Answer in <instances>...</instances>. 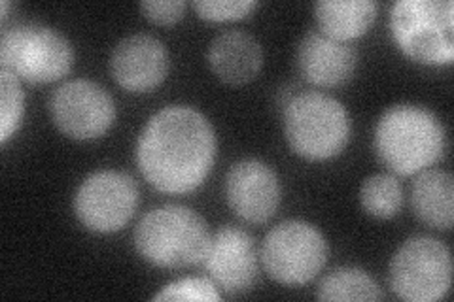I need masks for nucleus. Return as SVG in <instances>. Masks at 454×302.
Segmentation results:
<instances>
[{"mask_svg": "<svg viewBox=\"0 0 454 302\" xmlns=\"http://www.w3.org/2000/svg\"><path fill=\"white\" fill-rule=\"evenodd\" d=\"M216 151V133L201 112L167 106L142 128L137 163L153 190L184 195L203 185L215 166Z\"/></svg>", "mask_w": 454, "mask_h": 302, "instance_id": "obj_1", "label": "nucleus"}, {"mask_svg": "<svg viewBox=\"0 0 454 302\" xmlns=\"http://www.w3.org/2000/svg\"><path fill=\"white\" fill-rule=\"evenodd\" d=\"M373 150L397 176L428 170L447 151V131L435 113L419 105H394L375 125Z\"/></svg>", "mask_w": 454, "mask_h": 302, "instance_id": "obj_2", "label": "nucleus"}, {"mask_svg": "<svg viewBox=\"0 0 454 302\" xmlns=\"http://www.w3.org/2000/svg\"><path fill=\"white\" fill-rule=\"evenodd\" d=\"M135 250L158 268H190L203 263L210 244L207 221L195 210L165 205L142 215L135 228Z\"/></svg>", "mask_w": 454, "mask_h": 302, "instance_id": "obj_3", "label": "nucleus"}, {"mask_svg": "<svg viewBox=\"0 0 454 302\" xmlns=\"http://www.w3.org/2000/svg\"><path fill=\"white\" fill-rule=\"evenodd\" d=\"M284 136L295 155L307 161H328L347 148L350 118L337 98L320 91L295 93L282 106Z\"/></svg>", "mask_w": 454, "mask_h": 302, "instance_id": "obj_4", "label": "nucleus"}, {"mask_svg": "<svg viewBox=\"0 0 454 302\" xmlns=\"http://www.w3.org/2000/svg\"><path fill=\"white\" fill-rule=\"evenodd\" d=\"M395 46L413 63L449 66L454 61V4L450 0H400L390 8Z\"/></svg>", "mask_w": 454, "mask_h": 302, "instance_id": "obj_5", "label": "nucleus"}, {"mask_svg": "<svg viewBox=\"0 0 454 302\" xmlns=\"http://www.w3.org/2000/svg\"><path fill=\"white\" fill-rule=\"evenodd\" d=\"M74 63L70 42L51 27L21 23L4 28L0 38V70L33 85L63 80Z\"/></svg>", "mask_w": 454, "mask_h": 302, "instance_id": "obj_6", "label": "nucleus"}, {"mask_svg": "<svg viewBox=\"0 0 454 302\" xmlns=\"http://www.w3.org/2000/svg\"><path fill=\"white\" fill-rule=\"evenodd\" d=\"M328 242L318 227L301 220L275 225L263 238L260 259L267 276L288 287L315 280L328 263Z\"/></svg>", "mask_w": 454, "mask_h": 302, "instance_id": "obj_7", "label": "nucleus"}, {"mask_svg": "<svg viewBox=\"0 0 454 302\" xmlns=\"http://www.w3.org/2000/svg\"><path fill=\"white\" fill-rule=\"evenodd\" d=\"M388 283L407 302H437L449 295L452 257L445 242L432 236L405 240L390 261Z\"/></svg>", "mask_w": 454, "mask_h": 302, "instance_id": "obj_8", "label": "nucleus"}, {"mask_svg": "<svg viewBox=\"0 0 454 302\" xmlns=\"http://www.w3.org/2000/svg\"><path fill=\"white\" fill-rule=\"evenodd\" d=\"M137 182L120 170H97L85 178L74 197V213L91 233H118L138 208Z\"/></svg>", "mask_w": 454, "mask_h": 302, "instance_id": "obj_9", "label": "nucleus"}, {"mask_svg": "<svg viewBox=\"0 0 454 302\" xmlns=\"http://www.w3.org/2000/svg\"><path fill=\"white\" fill-rule=\"evenodd\" d=\"M50 113L65 136L85 142L110 131L116 121V105L103 85L91 80H73L53 91Z\"/></svg>", "mask_w": 454, "mask_h": 302, "instance_id": "obj_10", "label": "nucleus"}, {"mask_svg": "<svg viewBox=\"0 0 454 302\" xmlns=\"http://www.w3.org/2000/svg\"><path fill=\"white\" fill-rule=\"evenodd\" d=\"M203 267L208 278L227 295H245L258 280L260 252L243 228L223 225L210 236Z\"/></svg>", "mask_w": 454, "mask_h": 302, "instance_id": "obj_11", "label": "nucleus"}, {"mask_svg": "<svg viewBox=\"0 0 454 302\" xmlns=\"http://www.w3.org/2000/svg\"><path fill=\"white\" fill-rule=\"evenodd\" d=\"M225 200L239 220L250 225L271 221L282 200L277 172L260 159L237 161L225 176Z\"/></svg>", "mask_w": 454, "mask_h": 302, "instance_id": "obj_12", "label": "nucleus"}, {"mask_svg": "<svg viewBox=\"0 0 454 302\" xmlns=\"http://www.w3.org/2000/svg\"><path fill=\"white\" fill-rule=\"evenodd\" d=\"M110 72L125 91H153L168 74V51L163 42L152 35H129L114 48Z\"/></svg>", "mask_w": 454, "mask_h": 302, "instance_id": "obj_13", "label": "nucleus"}, {"mask_svg": "<svg viewBox=\"0 0 454 302\" xmlns=\"http://www.w3.org/2000/svg\"><path fill=\"white\" fill-rule=\"evenodd\" d=\"M297 70L317 88H339L352 80L358 53L348 42H339L317 31H309L295 51Z\"/></svg>", "mask_w": 454, "mask_h": 302, "instance_id": "obj_14", "label": "nucleus"}, {"mask_svg": "<svg viewBox=\"0 0 454 302\" xmlns=\"http://www.w3.org/2000/svg\"><path fill=\"white\" fill-rule=\"evenodd\" d=\"M207 61L223 83L245 85L260 74L263 50L252 35L231 28L210 42Z\"/></svg>", "mask_w": 454, "mask_h": 302, "instance_id": "obj_15", "label": "nucleus"}, {"mask_svg": "<svg viewBox=\"0 0 454 302\" xmlns=\"http://www.w3.org/2000/svg\"><path fill=\"white\" fill-rule=\"evenodd\" d=\"M411 206L420 223L435 231H450L454 223V180L447 170L428 168L411 190Z\"/></svg>", "mask_w": 454, "mask_h": 302, "instance_id": "obj_16", "label": "nucleus"}, {"mask_svg": "<svg viewBox=\"0 0 454 302\" xmlns=\"http://www.w3.org/2000/svg\"><path fill=\"white\" fill-rule=\"evenodd\" d=\"M315 19L325 36L350 42L369 33L377 19V4L373 0H320Z\"/></svg>", "mask_w": 454, "mask_h": 302, "instance_id": "obj_17", "label": "nucleus"}, {"mask_svg": "<svg viewBox=\"0 0 454 302\" xmlns=\"http://www.w3.org/2000/svg\"><path fill=\"white\" fill-rule=\"evenodd\" d=\"M379 283L358 267H339L318 283V300H380Z\"/></svg>", "mask_w": 454, "mask_h": 302, "instance_id": "obj_18", "label": "nucleus"}, {"mask_svg": "<svg viewBox=\"0 0 454 302\" xmlns=\"http://www.w3.org/2000/svg\"><path fill=\"white\" fill-rule=\"evenodd\" d=\"M360 205L375 220H392L403 208V187L392 174H373L360 187Z\"/></svg>", "mask_w": 454, "mask_h": 302, "instance_id": "obj_19", "label": "nucleus"}, {"mask_svg": "<svg viewBox=\"0 0 454 302\" xmlns=\"http://www.w3.org/2000/svg\"><path fill=\"white\" fill-rule=\"evenodd\" d=\"M25 93L21 80L12 72L0 70V143H6L23 121Z\"/></svg>", "mask_w": 454, "mask_h": 302, "instance_id": "obj_20", "label": "nucleus"}, {"mask_svg": "<svg viewBox=\"0 0 454 302\" xmlns=\"http://www.w3.org/2000/svg\"><path fill=\"white\" fill-rule=\"evenodd\" d=\"M153 300H203V302H218L222 295L218 285L210 278H182L165 285L163 290L153 297Z\"/></svg>", "mask_w": 454, "mask_h": 302, "instance_id": "obj_21", "label": "nucleus"}, {"mask_svg": "<svg viewBox=\"0 0 454 302\" xmlns=\"http://www.w3.org/2000/svg\"><path fill=\"white\" fill-rule=\"evenodd\" d=\"M193 8L201 19L223 23L248 18L258 8V3H254V0H237V3H233V0H197V3H193Z\"/></svg>", "mask_w": 454, "mask_h": 302, "instance_id": "obj_22", "label": "nucleus"}, {"mask_svg": "<svg viewBox=\"0 0 454 302\" xmlns=\"http://www.w3.org/2000/svg\"><path fill=\"white\" fill-rule=\"evenodd\" d=\"M145 18L155 25H175L184 18L186 3L184 0H146L140 4Z\"/></svg>", "mask_w": 454, "mask_h": 302, "instance_id": "obj_23", "label": "nucleus"}, {"mask_svg": "<svg viewBox=\"0 0 454 302\" xmlns=\"http://www.w3.org/2000/svg\"><path fill=\"white\" fill-rule=\"evenodd\" d=\"M8 12H10V3L8 0H4L3 3V23H6V19H8Z\"/></svg>", "mask_w": 454, "mask_h": 302, "instance_id": "obj_24", "label": "nucleus"}]
</instances>
